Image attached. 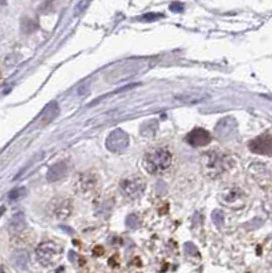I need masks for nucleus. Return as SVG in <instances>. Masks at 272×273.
<instances>
[{
  "label": "nucleus",
  "mask_w": 272,
  "mask_h": 273,
  "mask_svg": "<svg viewBox=\"0 0 272 273\" xmlns=\"http://www.w3.org/2000/svg\"><path fill=\"white\" fill-rule=\"evenodd\" d=\"M172 154L164 148H155L144 156L142 164L148 174L160 175L171 167Z\"/></svg>",
  "instance_id": "obj_1"
},
{
  "label": "nucleus",
  "mask_w": 272,
  "mask_h": 273,
  "mask_svg": "<svg viewBox=\"0 0 272 273\" xmlns=\"http://www.w3.org/2000/svg\"><path fill=\"white\" fill-rule=\"evenodd\" d=\"M66 174H67V164H66V161H61V163L51 167L48 174H47V179H48V182H56V180L63 178Z\"/></svg>",
  "instance_id": "obj_10"
},
{
  "label": "nucleus",
  "mask_w": 272,
  "mask_h": 273,
  "mask_svg": "<svg viewBox=\"0 0 272 273\" xmlns=\"http://www.w3.org/2000/svg\"><path fill=\"white\" fill-rule=\"evenodd\" d=\"M26 227V220L25 214L24 213H16L13 217H11L10 223H9V231H10L13 235H17V233L22 232Z\"/></svg>",
  "instance_id": "obj_11"
},
{
  "label": "nucleus",
  "mask_w": 272,
  "mask_h": 273,
  "mask_svg": "<svg viewBox=\"0 0 272 273\" xmlns=\"http://www.w3.org/2000/svg\"><path fill=\"white\" fill-rule=\"evenodd\" d=\"M204 165L207 167L208 175L215 178L217 175H222L230 167V161H228L226 156L216 153V150H213V152L205 154Z\"/></svg>",
  "instance_id": "obj_2"
},
{
  "label": "nucleus",
  "mask_w": 272,
  "mask_h": 273,
  "mask_svg": "<svg viewBox=\"0 0 272 273\" xmlns=\"http://www.w3.org/2000/svg\"><path fill=\"white\" fill-rule=\"evenodd\" d=\"M185 139H186V142L189 145H192L194 148H198V146H205V145L211 142V134L208 133L207 130L194 129L186 135Z\"/></svg>",
  "instance_id": "obj_7"
},
{
  "label": "nucleus",
  "mask_w": 272,
  "mask_h": 273,
  "mask_svg": "<svg viewBox=\"0 0 272 273\" xmlns=\"http://www.w3.org/2000/svg\"><path fill=\"white\" fill-rule=\"evenodd\" d=\"M11 262L16 265L18 269H26L29 263V254L26 250H17L11 255Z\"/></svg>",
  "instance_id": "obj_12"
},
{
  "label": "nucleus",
  "mask_w": 272,
  "mask_h": 273,
  "mask_svg": "<svg viewBox=\"0 0 272 273\" xmlns=\"http://www.w3.org/2000/svg\"><path fill=\"white\" fill-rule=\"evenodd\" d=\"M5 213V208H3V206H2V208H0V216H2V214Z\"/></svg>",
  "instance_id": "obj_15"
},
{
  "label": "nucleus",
  "mask_w": 272,
  "mask_h": 273,
  "mask_svg": "<svg viewBox=\"0 0 272 273\" xmlns=\"http://www.w3.org/2000/svg\"><path fill=\"white\" fill-rule=\"evenodd\" d=\"M62 247L54 242H43L36 248V255L43 265L50 266L56 262V259L61 257Z\"/></svg>",
  "instance_id": "obj_3"
},
{
  "label": "nucleus",
  "mask_w": 272,
  "mask_h": 273,
  "mask_svg": "<svg viewBox=\"0 0 272 273\" xmlns=\"http://www.w3.org/2000/svg\"><path fill=\"white\" fill-rule=\"evenodd\" d=\"M235 127H237L235 120L232 119V118H224L222 122H219V123H217L216 129H215L217 138H220V139L227 138V137H228V135L231 134L232 131L235 130Z\"/></svg>",
  "instance_id": "obj_8"
},
{
  "label": "nucleus",
  "mask_w": 272,
  "mask_h": 273,
  "mask_svg": "<svg viewBox=\"0 0 272 273\" xmlns=\"http://www.w3.org/2000/svg\"><path fill=\"white\" fill-rule=\"evenodd\" d=\"M54 214L58 218H66L71 213V204L67 199H56L54 202Z\"/></svg>",
  "instance_id": "obj_9"
},
{
  "label": "nucleus",
  "mask_w": 272,
  "mask_h": 273,
  "mask_svg": "<svg viewBox=\"0 0 272 273\" xmlns=\"http://www.w3.org/2000/svg\"><path fill=\"white\" fill-rule=\"evenodd\" d=\"M107 149L114 153H121L129 146V137L122 129H115L106 141Z\"/></svg>",
  "instance_id": "obj_4"
},
{
  "label": "nucleus",
  "mask_w": 272,
  "mask_h": 273,
  "mask_svg": "<svg viewBox=\"0 0 272 273\" xmlns=\"http://www.w3.org/2000/svg\"><path fill=\"white\" fill-rule=\"evenodd\" d=\"M249 149L253 153L262 154V156H272V137L271 135H260L252 139L249 144Z\"/></svg>",
  "instance_id": "obj_6"
},
{
  "label": "nucleus",
  "mask_w": 272,
  "mask_h": 273,
  "mask_svg": "<svg viewBox=\"0 0 272 273\" xmlns=\"http://www.w3.org/2000/svg\"><path fill=\"white\" fill-rule=\"evenodd\" d=\"M121 190L129 198H136L145 190V182L138 178H127L121 182Z\"/></svg>",
  "instance_id": "obj_5"
},
{
  "label": "nucleus",
  "mask_w": 272,
  "mask_h": 273,
  "mask_svg": "<svg viewBox=\"0 0 272 273\" xmlns=\"http://www.w3.org/2000/svg\"><path fill=\"white\" fill-rule=\"evenodd\" d=\"M56 114H58V104L56 103H51L46 108V111H44V115H43L41 119H43L44 123H48V122H51V120L55 118Z\"/></svg>",
  "instance_id": "obj_13"
},
{
  "label": "nucleus",
  "mask_w": 272,
  "mask_h": 273,
  "mask_svg": "<svg viewBox=\"0 0 272 273\" xmlns=\"http://www.w3.org/2000/svg\"><path fill=\"white\" fill-rule=\"evenodd\" d=\"M26 194V189L25 187H20V189L13 190L10 194H9V198L10 201H17V199L22 198V197H25Z\"/></svg>",
  "instance_id": "obj_14"
},
{
  "label": "nucleus",
  "mask_w": 272,
  "mask_h": 273,
  "mask_svg": "<svg viewBox=\"0 0 272 273\" xmlns=\"http://www.w3.org/2000/svg\"><path fill=\"white\" fill-rule=\"evenodd\" d=\"M0 273H6L5 270H3V269H0Z\"/></svg>",
  "instance_id": "obj_16"
}]
</instances>
